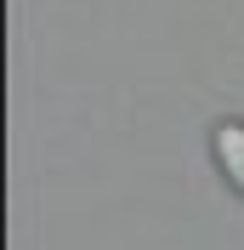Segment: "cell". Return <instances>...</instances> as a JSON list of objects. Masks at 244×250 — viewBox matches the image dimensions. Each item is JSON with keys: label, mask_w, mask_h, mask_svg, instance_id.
Returning a JSON list of instances; mask_svg holds the SVG:
<instances>
[{"label": "cell", "mask_w": 244, "mask_h": 250, "mask_svg": "<svg viewBox=\"0 0 244 250\" xmlns=\"http://www.w3.org/2000/svg\"><path fill=\"white\" fill-rule=\"evenodd\" d=\"M210 148H216V165L227 171V182L244 193V125L239 120H222L210 131Z\"/></svg>", "instance_id": "1"}]
</instances>
